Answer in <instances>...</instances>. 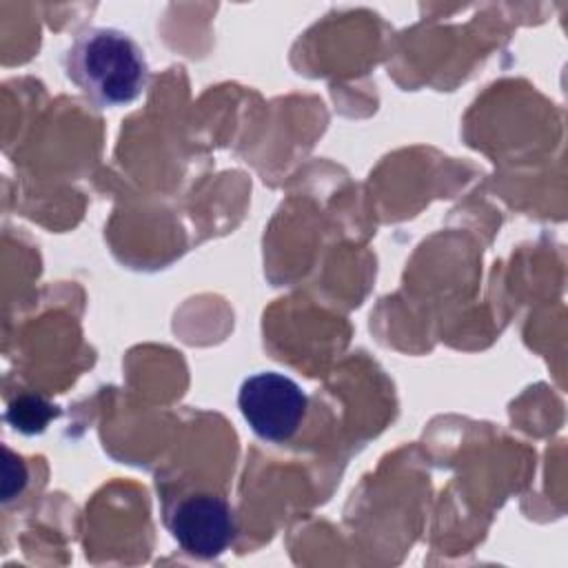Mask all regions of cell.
<instances>
[{
    "instance_id": "1",
    "label": "cell",
    "mask_w": 568,
    "mask_h": 568,
    "mask_svg": "<svg viewBox=\"0 0 568 568\" xmlns=\"http://www.w3.org/2000/svg\"><path fill=\"white\" fill-rule=\"evenodd\" d=\"M67 78L95 106L131 104L149 82L142 47L122 29L87 27L62 58Z\"/></svg>"
},
{
    "instance_id": "2",
    "label": "cell",
    "mask_w": 568,
    "mask_h": 568,
    "mask_svg": "<svg viewBox=\"0 0 568 568\" xmlns=\"http://www.w3.org/2000/svg\"><path fill=\"white\" fill-rule=\"evenodd\" d=\"M308 397L284 373L262 371L248 375L237 393V408L248 428L264 442L286 444L300 430Z\"/></svg>"
},
{
    "instance_id": "3",
    "label": "cell",
    "mask_w": 568,
    "mask_h": 568,
    "mask_svg": "<svg viewBox=\"0 0 568 568\" xmlns=\"http://www.w3.org/2000/svg\"><path fill=\"white\" fill-rule=\"evenodd\" d=\"M173 541L191 557L215 559L233 544L237 524L231 504L213 493H189L164 510Z\"/></svg>"
},
{
    "instance_id": "4",
    "label": "cell",
    "mask_w": 568,
    "mask_h": 568,
    "mask_svg": "<svg viewBox=\"0 0 568 568\" xmlns=\"http://www.w3.org/2000/svg\"><path fill=\"white\" fill-rule=\"evenodd\" d=\"M60 415L58 406H53L51 402H47L44 397L38 395H22L18 399H13L7 408V422L24 435H36L42 433L47 428V424L51 419H55Z\"/></svg>"
},
{
    "instance_id": "5",
    "label": "cell",
    "mask_w": 568,
    "mask_h": 568,
    "mask_svg": "<svg viewBox=\"0 0 568 568\" xmlns=\"http://www.w3.org/2000/svg\"><path fill=\"white\" fill-rule=\"evenodd\" d=\"M4 479H2V499L11 501L13 497H18L27 481H29V473L27 466L22 464L20 457H16L9 448H4Z\"/></svg>"
}]
</instances>
